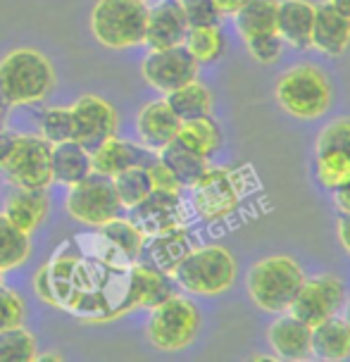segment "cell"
I'll return each instance as SVG.
<instances>
[{
  "mask_svg": "<svg viewBox=\"0 0 350 362\" xmlns=\"http://www.w3.org/2000/svg\"><path fill=\"white\" fill-rule=\"evenodd\" d=\"M181 127V119L174 115L170 103L165 98L146 103L136 115V132H139L141 146H146L148 151L158 153L160 148L172 144Z\"/></svg>",
  "mask_w": 350,
  "mask_h": 362,
  "instance_id": "16",
  "label": "cell"
},
{
  "mask_svg": "<svg viewBox=\"0 0 350 362\" xmlns=\"http://www.w3.org/2000/svg\"><path fill=\"white\" fill-rule=\"evenodd\" d=\"M36 339L24 327L0 332V362H36Z\"/></svg>",
  "mask_w": 350,
  "mask_h": 362,
  "instance_id": "35",
  "label": "cell"
},
{
  "mask_svg": "<svg viewBox=\"0 0 350 362\" xmlns=\"http://www.w3.org/2000/svg\"><path fill=\"white\" fill-rule=\"evenodd\" d=\"M200 313L184 296H170L151 308L148 317V341L162 353H177L189 348L198 336Z\"/></svg>",
  "mask_w": 350,
  "mask_h": 362,
  "instance_id": "7",
  "label": "cell"
},
{
  "mask_svg": "<svg viewBox=\"0 0 350 362\" xmlns=\"http://www.w3.org/2000/svg\"><path fill=\"white\" fill-rule=\"evenodd\" d=\"M186 205L181 200V193L170 191H151L148 196L132 208L129 219L144 231V236H155L162 231L186 226Z\"/></svg>",
  "mask_w": 350,
  "mask_h": 362,
  "instance_id": "14",
  "label": "cell"
},
{
  "mask_svg": "<svg viewBox=\"0 0 350 362\" xmlns=\"http://www.w3.org/2000/svg\"><path fill=\"white\" fill-rule=\"evenodd\" d=\"M50 165H53V184L74 186L76 181L86 179L93 167H91V153L76 141H64V144L53 146L50 155Z\"/></svg>",
  "mask_w": 350,
  "mask_h": 362,
  "instance_id": "24",
  "label": "cell"
},
{
  "mask_svg": "<svg viewBox=\"0 0 350 362\" xmlns=\"http://www.w3.org/2000/svg\"><path fill=\"white\" fill-rule=\"evenodd\" d=\"M327 148L350 151V117H339L322 129V134L317 136L315 151H327Z\"/></svg>",
  "mask_w": 350,
  "mask_h": 362,
  "instance_id": "39",
  "label": "cell"
},
{
  "mask_svg": "<svg viewBox=\"0 0 350 362\" xmlns=\"http://www.w3.org/2000/svg\"><path fill=\"white\" fill-rule=\"evenodd\" d=\"M186 31H189V22H186L179 0H158L148 8L144 43L151 50L181 45L186 38Z\"/></svg>",
  "mask_w": 350,
  "mask_h": 362,
  "instance_id": "15",
  "label": "cell"
},
{
  "mask_svg": "<svg viewBox=\"0 0 350 362\" xmlns=\"http://www.w3.org/2000/svg\"><path fill=\"white\" fill-rule=\"evenodd\" d=\"M100 234L107 238L115 248H119L129 260H139L141 257V250H144V243H146V236L144 231L136 226L132 219H122V217H115L105 222L103 226H98Z\"/></svg>",
  "mask_w": 350,
  "mask_h": 362,
  "instance_id": "33",
  "label": "cell"
},
{
  "mask_svg": "<svg viewBox=\"0 0 350 362\" xmlns=\"http://www.w3.org/2000/svg\"><path fill=\"white\" fill-rule=\"evenodd\" d=\"M38 127H41V136L50 146L72 141L74 127H72V110L69 107H48L38 117Z\"/></svg>",
  "mask_w": 350,
  "mask_h": 362,
  "instance_id": "36",
  "label": "cell"
},
{
  "mask_svg": "<svg viewBox=\"0 0 350 362\" xmlns=\"http://www.w3.org/2000/svg\"><path fill=\"white\" fill-rule=\"evenodd\" d=\"M144 3H148V0H144Z\"/></svg>",
  "mask_w": 350,
  "mask_h": 362,
  "instance_id": "51",
  "label": "cell"
},
{
  "mask_svg": "<svg viewBox=\"0 0 350 362\" xmlns=\"http://www.w3.org/2000/svg\"><path fill=\"white\" fill-rule=\"evenodd\" d=\"M50 210V200L45 196V191H27V189H15V193L8 198L3 208V215L10 219L17 229H22L24 234H31L38 224L45 222Z\"/></svg>",
  "mask_w": 350,
  "mask_h": 362,
  "instance_id": "23",
  "label": "cell"
},
{
  "mask_svg": "<svg viewBox=\"0 0 350 362\" xmlns=\"http://www.w3.org/2000/svg\"><path fill=\"white\" fill-rule=\"evenodd\" d=\"M346 284L334 274H320V276H305L301 291L291 303L288 313L305 322L308 327H315L329 317L339 315L346 305Z\"/></svg>",
  "mask_w": 350,
  "mask_h": 362,
  "instance_id": "11",
  "label": "cell"
},
{
  "mask_svg": "<svg viewBox=\"0 0 350 362\" xmlns=\"http://www.w3.org/2000/svg\"><path fill=\"white\" fill-rule=\"evenodd\" d=\"M274 95L281 110L298 119H317L332 105L329 76L315 64H293L276 79Z\"/></svg>",
  "mask_w": 350,
  "mask_h": 362,
  "instance_id": "5",
  "label": "cell"
},
{
  "mask_svg": "<svg viewBox=\"0 0 350 362\" xmlns=\"http://www.w3.org/2000/svg\"><path fill=\"white\" fill-rule=\"evenodd\" d=\"M174 296L172 276L151 267L146 262H134V303L136 308L158 305L165 298Z\"/></svg>",
  "mask_w": 350,
  "mask_h": 362,
  "instance_id": "26",
  "label": "cell"
},
{
  "mask_svg": "<svg viewBox=\"0 0 350 362\" xmlns=\"http://www.w3.org/2000/svg\"><path fill=\"white\" fill-rule=\"evenodd\" d=\"M148 5L144 0H98L91 12L95 41L110 50H127L146 38Z\"/></svg>",
  "mask_w": 350,
  "mask_h": 362,
  "instance_id": "6",
  "label": "cell"
},
{
  "mask_svg": "<svg viewBox=\"0 0 350 362\" xmlns=\"http://www.w3.org/2000/svg\"><path fill=\"white\" fill-rule=\"evenodd\" d=\"M155 155H158V160H162V163L170 167L172 174L177 177V181L184 186V189H191V186L200 179V174L210 167L205 158L191 153L189 148H184L181 144H177V141H172V144H167L165 148H160Z\"/></svg>",
  "mask_w": 350,
  "mask_h": 362,
  "instance_id": "28",
  "label": "cell"
},
{
  "mask_svg": "<svg viewBox=\"0 0 350 362\" xmlns=\"http://www.w3.org/2000/svg\"><path fill=\"white\" fill-rule=\"evenodd\" d=\"M343 317H346V322L350 325V296L346 298V305H343Z\"/></svg>",
  "mask_w": 350,
  "mask_h": 362,
  "instance_id": "48",
  "label": "cell"
},
{
  "mask_svg": "<svg viewBox=\"0 0 350 362\" xmlns=\"http://www.w3.org/2000/svg\"><path fill=\"white\" fill-rule=\"evenodd\" d=\"M165 100L170 103V107L174 110V115L186 122V119H196L205 117L212 112V93L205 83H200L198 79H193L184 86L170 90L165 95Z\"/></svg>",
  "mask_w": 350,
  "mask_h": 362,
  "instance_id": "27",
  "label": "cell"
},
{
  "mask_svg": "<svg viewBox=\"0 0 350 362\" xmlns=\"http://www.w3.org/2000/svg\"><path fill=\"white\" fill-rule=\"evenodd\" d=\"M172 279L196 296H222L236 281V260L224 245L191 248L172 272Z\"/></svg>",
  "mask_w": 350,
  "mask_h": 362,
  "instance_id": "4",
  "label": "cell"
},
{
  "mask_svg": "<svg viewBox=\"0 0 350 362\" xmlns=\"http://www.w3.org/2000/svg\"><path fill=\"white\" fill-rule=\"evenodd\" d=\"M313 48L329 57H339L350 48V17L334 8L329 0L315 5Z\"/></svg>",
  "mask_w": 350,
  "mask_h": 362,
  "instance_id": "18",
  "label": "cell"
},
{
  "mask_svg": "<svg viewBox=\"0 0 350 362\" xmlns=\"http://www.w3.org/2000/svg\"><path fill=\"white\" fill-rule=\"evenodd\" d=\"M310 355L324 362H341L350 358V325L346 317L334 315L313 327Z\"/></svg>",
  "mask_w": 350,
  "mask_h": 362,
  "instance_id": "22",
  "label": "cell"
},
{
  "mask_svg": "<svg viewBox=\"0 0 350 362\" xmlns=\"http://www.w3.org/2000/svg\"><path fill=\"white\" fill-rule=\"evenodd\" d=\"M315 172L324 189L332 193L339 191L350 181V151H339V148L315 151Z\"/></svg>",
  "mask_w": 350,
  "mask_h": 362,
  "instance_id": "31",
  "label": "cell"
},
{
  "mask_svg": "<svg viewBox=\"0 0 350 362\" xmlns=\"http://www.w3.org/2000/svg\"><path fill=\"white\" fill-rule=\"evenodd\" d=\"M189 27H203V24H219V10L215 0H179Z\"/></svg>",
  "mask_w": 350,
  "mask_h": 362,
  "instance_id": "40",
  "label": "cell"
},
{
  "mask_svg": "<svg viewBox=\"0 0 350 362\" xmlns=\"http://www.w3.org/2000/svg\"><path fill=\"white\" fill-rule=\"evenodd\" d=\"M38 298L91 322L115 320L136 308L134 260L103 234L74 236L36 272Z\"/></svg>",
  "mask_w": 350,
  "mask_h": 362,
  "instance_id": "1",
  "label": "cell"
},
{
  "mask_svg": "<svg viewBox=\"0 0 350 362\" xmlns=\"http://www.w3.org/2000/svg\"><path fill=\"white\" fill-rule=\"evenodd\" d=\"M72 141L83 146L86 151H95L100 144L112 139L119 127L117 110L105 98L98 95H81L72 107Z\"/></svg>",
  "mask_w": 350,
  "mask_h": 362,
  "instance_id": "13",
  "label": "cell"
},
{
  "mask_svg": "<svg viewBox=\"0 0 350 362\" xmlns=\"http://www.w3.org/2000/svg\"><path fill=\"white\" fill-rule=\"evenodd\" d=\"M53 146L43 136H17L8 158L0 165L5 181L15 189L45 191L53 184V165H50Z\"/></svg>",
  "mask_w": 350,
  "mask_h": 362,
  "instance_id": "8",
  "label": "cell"
},
{
  "mask_svg": "<svg viewBox=\"0 0 350 362\" xmlns=\"http://www.w3.org/2000/svg\"><path fill=\"white\" fill-rule=\"evenodd\" d=\"M24 325V300L17 291L0 286V332Z\"/></svg>",
  "mask_w": 350,
  "mask_h": 362,
  "instance_id": "38",
  "label": "cell"
},
{
  "mask_svg": "<svg viewBox=\"0 0 350 362\" xmlns=\"http://www.w3.org/2000/svg\"><path fill=\"white\" fill-rule=\"evenodd\" d=\"M110 179H112L115 193H117V198H119L122 208H127V210H132L136 203H141V200L153 191L151 179H148V170L141 165L129 167V170L115 174V177H110Z\"/></svg>",
  "mask_w": 350,
  "mask_h": 362,
  "instance_id": "34",
  "label": "cell"
},
{
  "mask_svg": "<svg viewBox=\"0 0 350 362\" xmlns=\"http://www.w3.org/2000/svg\"><path fill=\"white\" fill-rule=\"evenodd\" d=\"M193 248L191 234L186 231V226H177V229L162 231V234L148 236L141 250V257H146V264L165 272L172 276L174 267L184 260V255Z\"/></svg>",
  "mask_w": 350,
  "mask_h": 362,
  "instance_id": "21",
  "label": "cell"
},
{
  "mask_svg": "<svg viewBox=\"0 0 350 362\" xmlns=\"http://www.w3.org/2000/svg\"><path fill=\"white\" fill-rule=\"evenodd\" d=\"M174 141L181 144L184 148H189L191 153L200 155V158L210 160L219 148H222V129L210 115L205 117H196V119H186L181 122Z\"/></svg>",
  "mask_w": 350,
  "mask_h": 362,
  "instance_id": "25",
  "label": "cell"
},
{
  "mask_svg": "<svg viewBox=\"0 0 350 362\" xmlns=\"http://www.w3.org/2000/svg\"><path fill=\"white\" fill-rule=\"evenodd\" d=\"M243 181L226 167H207L200 179L191 186V205L205 222L226 219L241 205Z\"/></svg>",
  "mask_w": 350,
  "mask_h": 362,
  "instance_id": "9",
  "label": "cell"
},
{
  "mask_svg": "<svg viewBox=\"0 0 350 362\" xmlns=\"http://www.w3.org/2000/svg\"><path fill=\"white\" fill-rule=\"evenodd\" d=\"M334 205L341 215H350V181L339 191H334Z\"/></svg>",
  "mask_w": 350,
  "mask_h": 362,
  "instance_id": "43",
  "label": "cell"
},
{
  "mask_svg": "<svg viewBox=\"0 0 350 362\" xmlns=\"http://www.w3.org/2000/svg\"><path fill=\"white\" fill-rule=\"evenodd\" d=\"M31 255L29 234L17 229L8 217L0 212V272H10L24 264Z\"/></svg>",
  "mask_w": 350,
  "mask_h": 362,
  "instance_id": "32",
  "label": "cell"
},
{
  "mask_svg": "<svg viewBox=\"0 0 350 362\" xmlns=\"http://www.w3.org/2000/svg\"><path fill=\"white\" fill-rule=\"evenodd\" d=\"M48 360H53V362H62L64 358L62 355H38L36 362H48Z\"/></svg>",
  "mask_w": 350,
  "mask_h": 362,
  "instance_id": "47",
  "label": "cell"
},
{
  "mask_svg": "<svg viewBox=\"0 0 350 362\" xmlns=\"http://www.w3.org/2000/svg\"><path fill=\"white\" fill-rule=\"evenodd\" d=\"M315 5L310 0H279L276 34L284 43L298 50L313 48Z\"/></svg>",
  "mask_w": 350,
  "mask_h": 362,
  "instance_id": "20",
  "label": "cell"
},
{
  "mask_svg": "<svg viewBox=\"0 0 350 362\" xmlns=\"http://www.w3.org/2000/svg\"><path fill=\"white\" fill-rule=\"evenodd\" d=\"M245 48L252 55V60H257L260 64H274L281 57L286 43H284V38L276 31H269V34H257L245 38Z\"/></svg>",
  "mask_w": 350,
  "mask_h": 362,
  "instance_id": "37",
  "label": "cell"
},
{
  "mask_svg": "<svg viewBox=\"0 0 350 362\" xmlns=\"http://www.w3.org/2000/svg\"><path fill=\"white\" fill-rule=\"evenodd\" d=\"M0 286H3V272H0Z\"/></svg>",
  "mask_w": 350,
  "mask_h": 362,
  "instance_id": "50",
  "label": "cell"
},
{
  "mask_svg": "<svg viewBox=\"0 0 350 362\" xmlns=\"http://www.w3.org/2000/svg\"><path fill=\"white\" fill-rule=\"evenodd\" d=\"M276 12H279V0H248L233 15L236 17L238 36L245 41L250 36L276 31Z\"/></svg>",
  "mask_w": 350,
  "mask_h": 362,
  "instance_id": "29",
  "label": "cell"
},
{
  "mask_svg": "<svg viewBox=\"0 0 350 362\" xmlns=\"http://www.w3.org/2000/svg\"><path fill=\"white\" fill-rule=\"evenodd\" d=\"M303 281H305V272L293 257L269 255L252 264L245 286H248L250 300L257 308L272 315H281L288 313Z\"/></svg>",
  "mask_w": 350,
  "mask_h": 362,
  "instance_id": "3",
  "label": "cell"
},
{
  "mask_svg": "<svg viewBox=\"0 0 350 362\" xmlns=\"http://www.w3.org/2000/svg\"><path fill=\"white\" fill-rule=\"evenodd\" d=\"M329 3H332L334 8H339L343 15L350 17V0H329Z\"/></svg>",
  "mask_w": 350,
  "mask_h": 362,
  "instance_id": "46",
  "label": "cell"
},
{
  "mask_svg": "<svg viewBox=\"0 0 350 362\" xmlns=\"http://www.w3.org/2000/svg\"><path fill=\"white\" fill-rule=\"evenodd\" d=\"M310 336H313V327H308L305 322H301L291 313H281L272 322L267 341L276 360L303 362L313 358L310 355Z\"/></svg>",
  "mask_w": 350,
  "mask_h": 362,
  "instance_id": "17",
  "label": "cell"
},
{
  "mask_svg": "<svg viewBox=\"0 0 350 362\" xmlns=\"http://www.w3.org/2000/svg\"><path fill=\"white\" fill-rule=\"evenodd\" d=\"M184 48L193 55L198 64H210L224 55V34L219 24L189 27L184 38Z\"/></svg>",
  "mask_w": 350,
  "mask_h": 362,
  "instance_id": "30",
  "label": "cell"
},
{
  "mask_svg": "<svg viewBox=\"0 0 350 362\" xmlns=\"http://www.w3.org/2000/svg\"><path fill=\"white\" fill-rule=\"evenodd\" d=\"M53 86V62L34 48H15L0 60V103L5 107L41 103Z\"/></svg>",
  "mask_w": 350,
  "mask_h": 362,
  "instance_id": "2",
  "label": "cell"
},
{
  "mask_svg": "<svg viewBox=\"0 0 350 362\" xmlns=\"http://www.w3.org/2000/svg\"><path fill=\"white\" fill-rule=\"evenodd\" d=\"M141 74L148 86L167 95L170 90L198 79V62L181 43L172 45V48L151 50L141 62Z\"/></svg>",
  "mask_w": 350,
  "mask_h": 362,
  "instance_id": "12",
  "label": "cell"
},
{
  "mask_svg": "<svg viewBox=\"0 0 350 362\" xmlns=\"http://www.w3.org/2000/svg\"><path fill=\"white\" fill-rule=\"evenodd\" d=\"M336 236L343 245V250L350 255V215H341L339 224H336Z\"/></svg>",
  "mask_w": 350,
  "mask_h": 362,
  "instance_id": "42",
  "label": "cell"
},
{
  "mask_svg": "<svg viewBox=\"0 0 350 362\" xmlns=\"http://www.w3.org/2000/svg\"><path fill=\"white\" fill-rule=\"evenodd\" d=\"M64 208L69 217L88 226H103L124 210L115 193L112 179L98 172H91L86 179L69 186Z\"/></svg>",
  "mask_w": 350,
  "mask_h": 362,
  "instance_id": "10",
  "label": "cell"
},
{
  "mask_svg": "<svg viewBox=\"0 0 350 362\" xmlns=\"http://www.w3.org/2000/svg\"><path fill=\"white\" fill-rule=\"evenodd\" d=\"M3 119H5V112H3V103H0V129H3Z\"/></svg>",
  "mask_w": 350,
  "mask_h": 362,
  "instance_id": "49",
  "label": "cell"
},
{
  "mask_svg": "<svg viewBox=\"0 0 350 362\" xmlns=\"http://www.w3.org/2000/svg\"><path fill=\"white\" fill-rule=\"evenodd\" d=\"M158 158L146 146H134L129 141H119L117 136L100 144L95 151H91V167L93 172L105 174V177H115V174L129 170V167H148Z\"/></svg>",
  "mask_w": 350,
  "mask_h": 362,
  "instance_id": "19",
  "label": "cell"
},
{
  "mask_svg": "<svg viewBox=\"0 0 350 362\" xmlns=\"http://www.w3.org/2000/svg\"><path fill=\"white\" fill-rule=\"evenodd\" d=\"M148 170V179H151V186L153 191H170V193H181L184 186L179 184L177 177L172 174V170L167 167L162 160L155 158L151 165L146 167Z\"/></svg>",
  "mask_w": 350,
  "mask_h": 362,
  "instance_id": "41",
  "label": "cell"
},
{
  "mask_svg": "<svg viewBox=\"0 0 350 362\" xmlns=\"http://www.w3.org/2000/svg\"><path fill=\"white\" fill-rule=\"evenodd\" d=\"M245 3H248V0H215L219 15H236Z\"/></svg>",
  "mask_w": 350,
  "mask_h": 362,
  "instance_id": "44",
  "label": "cell"
},
{
  "mask_svg": "<svg viewBox=\"0 0 350 362\" xmlns=\"http://www.w3.org/2000/svg\"><path fill=\"white\" fill-rule=\"evenodd\" d=\"M12 144H15V134L3 132V129H0V165H3V160H5V158H8V153H10Z\"/></svg>",
  "mask_w": 350,
  "mask_h": 362,
  "instance_id": "45",
  "label": "cell"
}]
</instances>
